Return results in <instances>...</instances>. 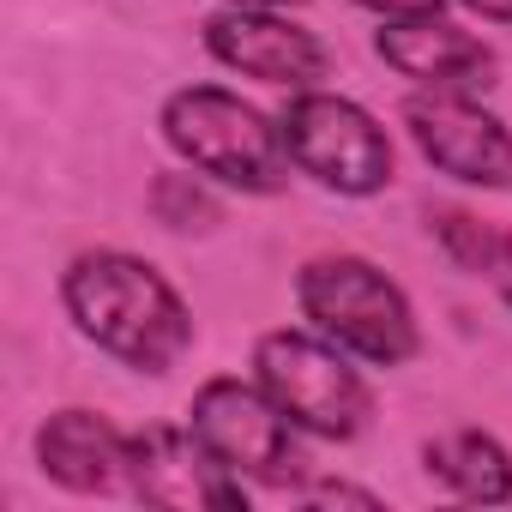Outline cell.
<instances>
[{
	"label": "cell",
	"instance_id": "cell-1",
	"mask_svg": "<svg viewBox=\"0 0 512 512\" xmlns=\"http://www.w3.org/2000/svg\"><path fill=\"white\" fill-rule=\"evenodd\" d=\"M61 308L85 344L133 374H169L193 350V314L181 290L127 247H85L61 272Z\"/></svg>",
	"mask_w": 512,
	"mask_h": 512
},
{
	"label": "cell",
	"instance_id": "cell-2",
	"mask_svg": "<svg viewBox=\"0 0 512 512\" xmlns=\"http://www.w3.org/2000/svg\"><path fill=\"white\" fill-rule=\"evenodd\" d=\"M157 127H163V145L199 169L205 181L229 187V193H247V199H272L290 187V145H284V127L253 109L247 97L223 91V85H181L163 97L157 109Z\"/></svg>",
	"mask_w": 512,
	"mask_h": 512
},
{
	"label": "cell",
	"instance_id": "cell-3",
	"mask_svg": "<svg viewBox=\"0 0 512 512\" xmlns=\"http://www.w3.org/2000/svg\"><path fill=\"white\" fill-rule=\"evenodd\" d=\"M296 308L302 320L332 338L362 368H404L422 350L416 308L398 278H386L362 253H320L296 272Z\"/></svg>",
	"mask_w": 512,
	"mask_h": 512
},
{
	"label": "cell",
	"instance_id": "cell-4",
	"mask_svg": "<svg viewBox=\"0 0 512 512\" xmlns=\"http://www.w3.org/2000/svg\"><path fill=\"white\" fill-rule=\"evenodd\" d=\"M253 380L314 440H356L374 416V392H368L356 356H344L314 326L260 332V344H253Z\"/></svg>",
	"mask_w": 512,
	"mask_h": 512
},
{
	"label": "cell",
	"instance_id": "cell-5",
	"mask_svg": "<svg viewBox=\"0 0 512 512\" xmlns=\"http://www.w3.org/2000/svg\"><path fill=\"white\" fill-rule=\"evenodd\" d=\"M278 127H284V145H290L296 175L320 181L326 193H338V199H374V193L392 187V169H398L392 133L356 97H338V91H290Z\"/></svg>",
	"mask_w": 512,
	"mask_h": 512
},
{
	"label": "cell",
	"instance_id": "cell-6",
	"mask_svg": "<svg viewBox=\"0 0 512 512\" xmlns=\"http://www.w3.org/2000/svg\"><path fill=\"white\" fill-rule=\"evenodd\" d=\"M187 428L211 446L217 464H229L241 482L260 488H290L302 482V452H296V422L266 398L260 380L241 374H211L193 404H187Z\"/></svg>",
	"mask_w": 512,
	"mask_h": 512
},
{
	"label": "cell",
	"instance_id": "cell-7",
	"mask_svg": "<svg viewBox=\"0 0 512 512\" xmlns=\"http://www.w3.org/2000/svg\"><path fill=\"white\" fill-rule=\"evenodd\" d=\"M127 488L145 506H175V512H241L247 482L211 458V446L187 422H145L127 434Z\"/></svg>",
	"mask_w": 512,
	"mask_h": 512
},
{
	"label": "cell",
	"instance_id": "cell-8",
	"mask_svg": "<svg viewBox=\"0 0 512 512\" xmlns=\"http://www.w3.org/2000/svg\"><path fill=\"white\" fill-rule=\"evenodd\" d=\"M199 37L217 67L278 91H314V79H326L332 67L326 43L308 25H296L284 7H223L199 25Z\"/></svg>",
	"mask_w": 512,
	"mask_h": 512
},
{
	"label": "cell",
	"instance_id": "cell-9",
	"mask_svg": "<svg viewBox=\"0 0 512 512\" xmlns=\"http://www.w3.org/2000/svg\"><path fill=\"white\" fill-rule=\"evenodd\" d=\"M404 127L440 175L464 187H512V127L488 115L476 97L416 91L404 97Z\"/></svg>",
	"mask_w": 512,
	"mask_h": 512
},
{
	"label": "cell",
	"instance_id": "cell-10",
	"mask_svg": "<svg viewBox=\"0 0 512 512\" xmlns=\"http://www.w3.org/2000/svg\"><path fill=\"white\" fill-rule=\"evenodd\" d=\"M374 55L410 79L416 91H452V97H476L494 85V49L476 31H458L452 19L428 13V19H386L374 37Z\"/></svg>",
	"mask_w": 512,
	"mask_h": 512
},
{
	"label": "cell",
	"instance_id": "cell-11",
	"mask_svg": "<svg viewBox=\"0 0 512 512\" xmlns=\"http://www.w3.org/2000/svg\"><path fill=\"white\" fill-rule=\"evenodd\" d=\"M37 470L67 494H109L127 482V434L103 410H55L37 428Z\"/></svg>",
	"mask_w": 512,
	"mask_h": 512
},
{
	"label": "cell",
	"instance_id": "cell-12",
	"mask_svg": "<svg viewBox=\"0 0 512 512\" xmlns=\"http://www.w3.org/2000/svg\"><path fill=\"white\" fill-rule=\"evenodd\" d=\"M422 464H428V476L446 494H458L470 506H506L512 500V452L494 434H482V428L434 434L422 446Z\"/></svg>",
	"mask_w": 512,
	"mask_h": 512
},
{
	"label": "cell",
	"instance_id": "cell-13",
	"mask_svg": "<svg viewBox=\"0 0 512 512\" xmlns=\"http://www.w3.org/2000/svg\"><path fill=\"white\" fill-rule=\"evenodd\" d=\"M145 205H151V217H157L163 229H175V235H211V229L223 223V205H217V193L205 187L199 169H163V175H151Z\"/></svg>",
	"mask_w": 512,
	"mask_h": 512
},
{
	"label": "cell",
	"instance_id": "cell-14",
	"mask_svg": "<svg viewBox=\"0 0 512 512\" xmlns=\"http://www.w3.org/2000/svg\"><path fill=\"white\" fill-rule=\"evenodd\" d=\"M428 229H434V241H440L446 260H452L458 272H476V278L494 272L500 241H506L500 223H488V217H476V211H464V205H434V211H428Z\"/></svg>",
	"mask_w": 512,
	"mask_h": 512
},
{
	"label": "cell",
	"instance_id": "cell-15",
	"mask_svg": "<svg viewBox=\"0 0 512 512\" xmlns=\"http://www.w3.org/2000/svg\"><path fill=\"white\" fill-rule=\"evenodd\" d=\"M296 500H308V506H362V512H374V506H380V494H374V488H356V482H338V476L296 482Z\"/></svg>",
	"mask_w": 512,
	"mask_h": 512
},
{
	"label": "cell",
	"instance_id": "cell-16",
	"mask_svg": "<svg viewBox=\"0 0 512 512\" xmlns=\"http://www.w3.org/2000/svg\"><path fill=\"white\" fill-rule=\"evenodd\" d=\"M350 7L380 19H428V13H446V0H350Z\"/></svg>",
	"mask_w": 512,
	"mask_h": 512
},
{
	"label": "cell",
	"instance_id": "cell-17",
	"mask_svg": "<svg viewBox=\"0 0 512 512\" xmlns=\"http://www.w3.org/2000/svg\"><path fill=\"white\" fill-rule=\"evenodd\" d=\"M488 278H494L500 302L512 308V229H506V241H500V260H494V272H488Z\"/></svg>",
	"mask_w": 512,
	"mask_h": 512
},
{
	"label": "cell",
	"instance_id": "cell-18",
	"mask_svg": "<svg viewBox=\"0 0 512 512\" xmlns=\"http://www.w3.org/2000/svg\"><path fill=\"white\" fill-rule=\"evenodd\" d=\"M458 7H470V13L488 19V25H512V0H458Z\"/></svg>",
	"mask_w": 512,
	"mask_h": 512
},
{
	"label": "cell",
	"instance_id": "cell-19",
	"mask_svg": "<svg viewBox=\"0 0 512 512\" xmlns=\"http://www.w3.org/2000/svg\"><path fill=\"white\" fill-rule=\"evenodd\" d=\"M223 7H296V0H223Z\"/></svg>",
	"mask_w": 512,
	"mask_h": 512
}]
</instances>
